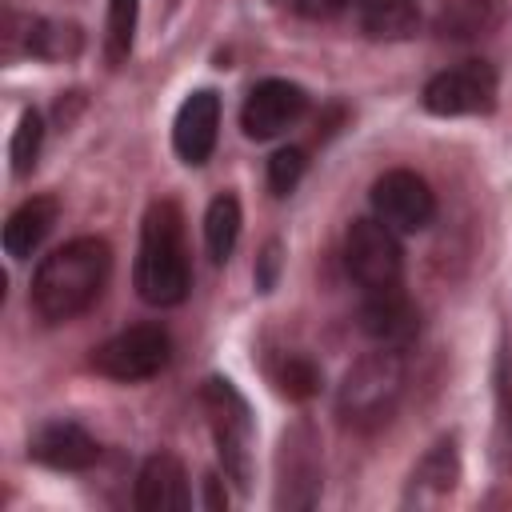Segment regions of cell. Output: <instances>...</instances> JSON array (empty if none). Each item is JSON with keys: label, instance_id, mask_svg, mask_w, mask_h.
I'll return each mask as SVG.
<instances>
[{"label": "cell", "instance_id": "cell-3", "mask_svg": "<svg viewBox=\"0 0 512 512\" xmlns=\"http://www.w3.org/2000/svg\"><path fill=\"white\" fill-rule=\"evenodd\" d=\"M404 392V360L396 348L364 352L336 388V412L352 428H376L392 416L396 400Z\"/></svg>", "mask_w": 512, "mask_h": 512}, {"label": "cell", "instance_id": "cell-25", "mask_svg": "<svg viewBox=\"0 0 512 512\" xmlns=\"http://www.w3.org/2000/svg\"><path fill=\"white\" fill-rule=\"evenodd\" d=\"M304 176V152L300 148H280L272 160H268V188L276 196H288Z\"/></svg>", "mask_w": 512, "mask_h": 512}, {"label": "cell", "instance_id": "cell-26", "mask_svg": "<svg viewBox=\"0 0 512 512\" xmlns=\"http://www.w3.org/2000/svg\"><path fill=\"white\" fill-rule=\"evenodd\" d=\"M276 272H280V244L272 240V244H264V252H260V268H256V288H272L276 284Z\"/></svg>", "mask_w": 512, "mask_h": 512}, {"label": "cell", "instance_id": "cell-11", "mask_svg": "<svg viewBox=\"0 0 512 512\" xmlns=\"http://www.w3.org/2000/svg\"><path fill=\"white\" fill-rule=\"evenodd\" d=\"M304 108H308V96H304L300 84L276 80V76H272V80H260V84L248 92L244 108H240L244 136H252V140H272V136L288 132V128L304 116Z\"/></svg>", "mask_w": 512, "mask_h": 512}, {"label": "cell", "instance_id": "cell-19", "mask_svg": "<svg viewBox=\"0 0 512 512\" xmlns=\"http://www.w3.org/2000/svg\"><path fill=\"white\" fill-rule=\"evenodd\" d=\"M24 52L40 60H64L80 52V28L60 20H24Z\"/></svg>", "mask_w": 512, "mask_h": 512}, {"label": "cell", "instance_id": "cell-24", "mask_svg": "<svg viewBox=\"0 0 512 512\" xmlns=\"http://www.w3.org/2000/svg\"><path fill=\"white\" fill-rule=\"evenodd\" d=\"M484 8H492V0H452V8H444L440 28L456 32V36H476L480 28H488L492 16H484ZM444 32V36H448Z\"/></svg>", "mask_w": 512, "mask_h": 512}, {"label": "cell", "instance_id": "cell-12", "mask_svg": "<svg viewBox=\"0 0 512 512\" xmlns=\"http://www.w3.org/2000/svg\"><path fill=\"white\" fill-rule=\"evenodd\" d=\"M216 128H220V96L212 88H196L184 96L172 120V148L184 164H204L216 148Z\"/></svg>", "mask_w": 512, "mask_h": 512}, {"label": "cell", "instance_id": "cell-13", "mask_svg": "<svg viewBox=\"0 0 512 512\" xmlns=\"http://www.w3.org/2000/svg\"><path fill=\"white\" fill-rule=\"evenodd\" d=\"M28 456L56 468V472H84L100 460V444L72 420H48L32 432Z\"/></svg>", "mask_w": 512, "mask_h": 512}, {"label": "cell", "instance_id": "cell-18", "mask_svg": "<svg viewBox=\"0 0 512 512\" xmlns=\"http://www.w3.org/2000/svg\"><path fill=\"white\" fill-rule=\"evenodd\" d=\"M236 240H240V200L232 192H220L208 204V212H204V244H208V256L216 264H224L232 256Z\"/></svg>", "mask_w": 512, "mask_h": 512}, {"label": "cell", "instance_id": "cell-14", "mask_svg": "<svg viewBox=\"0 0 512 512\" xmlns=\"http://www.w3.org/2000/svg\"><path fill=\"white\" fill-rule=\"evenodd\" d=\"M456 484H460V448L452 436H444L412 468L408 488H404V504L408 508H436L440 500H448L456 492Z\"/></svg>", "mask_w": 512, "mask_h": 512}, {"label": "cell", "instance_id": "cell-5", "mask_svg": "<svg viewBox=\"0 0 512 512\" xmlns=\"http://www.w3.org/2000/svg\"><path fill=\"white\" fill-rule=\"evenodd\" d=\"M344 268H348V276H352L364 292H368V288L400 284L404 252H400L396 232H392L384 220H376V216L352 220L348 232H344Z\"/></svg>", "mask_w": 512, "mask_h": 512}, {"label": "cell", "instance_id": "cell-1", "mask_svg": "<svg viewBox=\"0 0 512 512\" xmlns=\"http://www.w3.org/2000/svg\"><path fill=\"white\" fill-rule=\"evenodd\" d=\"M108 272H112V248L100 236L68 240L64 248L40 260L32 276V308L48 324L72 320L104 292Z\"/></svg>", "mask_w": 512, "mask_h": 512}, {"label": "cell", "instance_id": "cell-20", "mask_svg": "<svg viewBox=\"0 0 512 512\" xmlns=\"http://www.w3.org/2000/svg\"><path fill=\"white\" fill-rule=\"evenodd\" d=\"M492 384H496V456L512 460V352L504 344L496 352Z\"/></svg>", "mask_w": 512, "mask_h": 512}, {"label": "cell", "instance_id": "cell-8", "mask_svg": "<svg viewBox=\"0 0 512 512\" xmlns=\"http://www.w3.org/2000/svg\"><path fill=\"white\" fill-rule=\"evenodd\" d=\"M276 508H312L320 496V440L308 424H296L280 440L276 456Z\"/></svg>", "mask_w": 512, "mask_h": 512}, {"label": "cell", "instance_id": "cell-4", "mask_svg": "<svg viewBox=\"0 0 512 512\" xmlns=\"http://www.w3.org/2000/svg\"><path fill=\"white\" fill-rule=\"evenodd\" d=\"M200 404L208 412L224 476L240 492H248V484H252V412H248V400L232 388V380L212 376V380H204Z\"/></svg>", "mask_w": 512, "mask_h": 512}, {"label": "cell", "instance_id": "cell-15", "mask_svg": "<svg viewBox=\"0 0 512 512\" xmlns=\"http://www.w3.org/2000/svg\"><path fill=\"white\" fill-rule=\"evenodd\" d=\"M188 472L172 452H156L140 464L136 476V508L140 512H168V508H188Z\"/></svg>", "mask_w": 512, "mask_h": 512}, {"label": "cell", "instance_id": "cell-6", "mask_svg": "<svg viewBox=\"0 0 512 512\" xmlns=\"http://www.w3.org/2000/svg\"><path fill=\"white\" fill-rule=\"evenodd\" d=\"M172 356V340L160 324H136L124 328L116 336H108L96 352H92V368L108 380L132 384V380H148L156 376Z\"/></svg>", "mask_w": 512, "mask_h": 512}, {"label": "cell", "instance_id": "cell-27", "mask_svg": "<svg viewBox=\"0 0 512 512\" xmlns=\"http://www.w3.org/2000/svg\"><path fill=\"white\" fill-rule=\"evenodd\" d=\"M204 504H208V508H216V512L228 504V492L220 488V476H216V472H208V476H204Z\"/></svg>", "mask_w": 512, "mask_h": 512}, {"label": "cell", "instance_id": "cell-10", "mask_svg": "<svg viewBox=\"0 0 512 512\" xmlns=\"http://www.w3.org/2000/svg\"><path fill=\"white\" fill-rule=\"evenodd\" d=\"M360 328L376 348H396L404 352L420 336V312L412 296L400 284L388 288H368L360 300Z\"/></svg>", "mask_w": 512, "mask_h": 512}, {"label": "cell", "instance_id": "cell-28", "mask_svg": "<svg viewBox=\"0 0 512 512\" xmlns=\"http://www.w3.org/2000/svg\"><path fill=\"white\" fill-rule=\"evenodd\" d=\"M300 4V12H308V16H332V12H340L344 4H352V0H296Z\"/></svg>", "mask_w": 512, "mask_h": 512}, {"label": "cell", "instance_id": "cell-2", "mask_svg": "<svg viewBox=\"0 0 512 512\" xmlns=\"http://www.w3.org/2000/svg\"><path fill=\"white\" fill-rule=\"evenodd\" d=\"M192 268L184 244V216L176 200H152L140 224L136 248V292L152 308H172L188 296Z\"/></svg>", "mask_w": 512, "mask_h": 512}, {"label": "cell", "instance_id": "cell-7", "mask_svg": "<svg viewBox=\"0 0 512 512\" xmlns=\"http://www.w3.org/2000/svg\"><path fill=\"white\" fill-rule=\"evenodd\" d=\"M496 100V68L488 60H464L456 68L436 72L424 84V108L432 116H472L492 108Z\"/></svg>", "mask_w": 512, "mask_h": 512}, {"label": "cell", "instance_id": "cell-22", "mask_svg": "<svg viewBox=\"0 0 512 512\" xmlns=\"http://www.w3.org/2000/svg\"><path fill=\"white\" fill-rule=\"evenodd\" d=\"M40 144H44V120H40V112L28 108L20 116V124H16V132H12V144H8V160H12V172L16 176H28L32 172V164L40 156Z\"/></svg>", "mask_w": 512, "mask_h": 512}, {"label": "cell", "instance_id": "cell-16", "mask_svg": "<svg viewBox=\"0 0 512 512\" xmlns=\"http://www.w3.org/2000/svg\"><path fill=\"white\" fill-rule=\"evenodd\" d=\"M56 216H60V200L56 196H32V200H24L8 216V224H4V252L12 260H28L40 248V240L52 232Z\"/></svg>", "mask_w": 512, "mask_h": 512}, {"label": "cell", "instance_id": "cell-21", "mask_svg": "<svg viewBox=\"0 0 512 512\" xmlns=\"http://www.w3.org/2000/svg\"><path fill=\"white\" fill-rule=\"evenodd\" d=\"M136 16H140V0H108L104 52H108L112 64L128 60V52H132V36H136Z\"/></svg>", "mask_w": 512, "mask_h": 512}, {"label": "cell", "instance_id": "cell-17", "mask_svg": "<svg viewBox=\"0 0 512 512\" xmlns=\"http://www.w3.org/2000/svg\"><path fill=\"white\" fill-rule=\"evenodd\" d=\"M352 8L372 40H408L420 24L416 0H352Z\"/></svg>", "mask_w": 512, "mask_h": 512}, {"label": "cell", "instance_id": "cell-23", "mask_svg": "<svg viewBox=\"0 0 512 512\" xmlns=\"http://www.w3.org/2000/svg\"><path fill=\"white\" fill-rule=\"evenodd\" d=\"M272 376H276V384H280L288 396H300V400H304V396H312V392L320 388V372H316V364H312V360H304V356H296V352H292V356H284V360L276 364V372H272Z\"/></svg>", "mask_w": 512, "mask_h": 512}, {"label": "cell", "instance_id": "cell-9", "mask_svg": "<svg viewBox=\"0 0 512 512\" xmlns=\"http://www.w3.org/2000/svg\"><path fill=\"white\" fill-rule=\"evenodd\" d=\"M372 208L376 220H384L392 232H424L436 216V196L424 176L392 168L372 184Z\"/></svg>", "mask_w": 512, "mask_h": 512}]
</instances>
